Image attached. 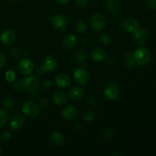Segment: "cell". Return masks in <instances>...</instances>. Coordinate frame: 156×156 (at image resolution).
<instances>
[{"label": "cell", "instance_id": "cell-1", "mask_svg": "<svg viewBox=\"0 0 156 156\" xmlns=\"http://www.w3.org/2000/svg\"><path fill=\"white\" fill-rule=\"evenodd\" d=\"M133 55L136 64L140 66H144L147 65L150 61V52L145 47H139L134 51Z\"/></svg>", "mask_w": 156, "mask_h": 156}, {"label": "cell", "instance_id": "cell-2", "mask_svg": "<svg viewBox=\"0 0 156 156\" xmlns=\"http://www.w3.org/2000/svg\"><path fill=\"white\" fill-rule=\"evenodd\" d=\"M89 24L92 30L98 32L101 31L105 27L106 20L103 15L100 13H96L90 18Z\"/></svg>", "mask_w": 156, "mask_h": 156}, {"label": "cell", "instance_id": "cell-3", "mask_svg": "<svg viewBox=\"0 0 156 156\" xmlns=\"http://www.w3.org/2000/svg\"><path fill=\"white\" fill-rule=\"evenodd\" d=\"M21 110L25 115L30 117H36L40 113L39 107L30 100H27L23 103Z\"/></svg>", "mask_w": 156, "mask_h": 156}, {"label": "cell", "instance_id": "cell-4", "mask_svg": "<svg viewBox=\"0 0 156 156\" xmlns=\"http://www.w3.org/2000/svg\"><path fill=\"white\" fill-rule=\"evenodd\" d=\"M49 19L51 20L52 25L56 30L64 31L68 27V21H67L66 18L60 14L50 17Z\"/></svg>", "mask_w": 156, "mask_h": 156}, {"label": "cell", "instance_id": "cell-5", "mask_svg": "<svg viewBox=\"0 0 156 156\" xmlns=\"http://www.w3.org/2000/svg\"><path fill=\"white\" fill-rule=\"evenodd\" d=\"M18 71L21 74L29 76V75L33 73L34 69V65L33 62L30 59L24 58V59H21L18 62Z\"/></svg>", "mask_w": 156, "mask_h": 156}, {"label": "cell", "instance_id": "cell-6", "mask_svg": "<svg viewBox=\"0 0 156 156\" xmlns=\"http://www.w3.org/2000/svg\"><path fill=\"white\" fill-rule=\"evenodd\" d=\"M58 65V61L56 59V57L51 55L47 56L44 59L42 62V66H41V69L44 73L45 72H50L54 71L56 69Z\"/></svg>", "mask_w": 156, "mask_h": 156}, {"label": "cell", "instance_id": "cell-7", "mask_svg": "<svg viewBox=\"0 0 156 156\" xmlns=\"http://www.w3.org/2000/svg\"><path fill=\"white\" fill-rule=\"evenodd\" d=\"M74 79L80 85H87L89 82L91 77L88 72L85 68H79L74 72Z\"/></svg>", "mask_w": 156, "mask_h": 156}, {"label": "cell", "instance_id": "cell-8", "mask_svg": "<svg viewBox=\"0 0 156 156\" xmlns=\"http://www.w3.org/2000/svg\"><path fill=\"white\" fill-rule=\"evenodd\" d=\"M122 27L129 33H134L140 28V23L133 18H128L122 21Z\"/></svg>", "mask_w": 156, "mask_h": 156}, {"label": "cell", "instance_id": "cell-9", "mask_svg": "<svg viewBox=\"0 0 156 156\" xmlns=\"http://www.w3.org/2000/svg\"><path fill=\"white\" fill-rule=\"evenodd\" d=\"M104 93H105V97L108 98V99L114 100V99L117 98L119 94L118 85H117V84L116 82H110L105 88Z\"/></svg>", "mask_w": 156, "mask_h": 156}, {"label": "cell", "instance_id": "cell-10", "mask_svg": "<svg viewBox=\"0 0 156 156\" xmlns=\"http://www.w3.org/2000/svg\"><path fill=\"white\" fill-rule=\"evenodd\" d=\"M22 85L24 90L28 91H33L37 88L38 86V80L35 76H30L29 75L27 77H25L22 81Z\"/></svg>", "mask_w": 156, "mask_h": 156}, {"label": "cell", "instance_id": "cell-11", "mask_svg": "<svg viewBox=\"0 0 156 156\" xmlns=\"http://www.w3.org/2000/svg\"><path fill=\"white\" fill-rule=\"evenodd\" d=\"M149 37V32L146 28H139L136 32H134L133 40L135 43L138 45H143L146 44L147 38Z\"/></svg>", "mask_w": 156, "mask_h": 156}, {"label": "cell", "instance_id": "cell-12", "mask_svg": "<svg viewBox=\"0 0 156 156\" xmlns=\"http://www.w3.org/2000/svg\"><path fill=\"white\" fill-rule=\"evenodd\" d=\"M78 43V38L73 34H69L66 36L64 37L62 41V45L64 49L66 50H72L76 46Z\"/></svg>", "mask_w": 156, "mask_h": 156}, {"label": "cell", "instance_id": "cell-13", "mask_svg": "<svg viewBox=\"0 0 156 156\" xmlns=\"http://www.w3.org/2000/svg\"><path fill=\"white\" fill-rule=\"evenodd\" d=\"M79 111L74 106H67L61 111V115L65 120H72L78 117Z\"/></svg>", "mask_w": 156, "mask_h": 156}, {"label": "cell", "instance_id": "cell-14", "mask_svg": "<svg viewBox=\"0 0 156 156\" xmlns=\"http://www.w3.org/2000/svg\"><path fill=\"white\" fill-rule=\"evenodd\" d=\"M15 34L12 30H5L0 34V41L3 45L10 46L15 42Z\"/></svg>", "mask_w": 156, "mask_h": 156}, {"label": "cell", "instance_id": "cell-15", "mask_svg": "<svg viewBox=\"0 0 156 156\" xmlns=\"http://www.w3.org/2000/svg\"><path fill=\"white\" fill-rule=\"evenodd\" d=\"M55 82L58 87L61 88H65L71 85V79L68 75L62 73L56 76L55 79Z\"/></svg>", "mask_w": 156, "mask_h": 156}, {"label": "cell", "instance_id": "cell-16", "mask_svg": "<svg viewBox=\"0 0 156 156\" xmlns=\"http://www.w3.org/2000/svg\"><path fill=\"white\" fill-rule=\"evenodd\" d=\"M65 137L59 132H53L49 136V141L53 146H60L65 143Z\"/></svg>", "mask_w": 156, "mask_h": 156}, {"label": "cell", "instance_id": "cell-17", "mask_svg": "<svg viewBox=\"0 0 156 156\" xmlns=\"http://www.w3.org/2000/svg\"><path fill=\"white\" fill-rule=\"evenodd\" d=\"M91 55L93 60L96 62H101L106 58L107 52L102 47H96L91 51Z\"/></svg>", "mask_w": 156, "mask_h": 156}, {"label": "cell", "instance_id": "cell-18", "mask_svg": "<svg viewBox=\"0 0 156 156\" xmlns=\"http://www.w3.org/2000/svg\"><path fill=\"white\" fill-rule=\"evenodd\" d=\"M9 125H10V127L15 130L20 129L24 125V118L22 116L19 114H15L11 118Z\"/></svg>", "mask_w": 156, "mask_h": 156}, {"label": "cell", "instance_id": "cell-19", "mask_svg": "<svg viewBox=\"0 0 156 156\" xmlns=\"http://www.w3.org/2000/svg\"><path fill=\"white\" fill-rule=\"evenodd\" d=\"M53 100L56 105L62 106V105H65L67 103L68 98H67L66 94L65 93L62 92V91H56L53 94Z\"/></svg>", "mask_w": 156, "mask_h": 156}, {"label": "cell", "instance_id": "cell-20", "mask_svg": "<svg viewBox=\"0 0 156 156\" xmlns=\"http://www.w3.org/2000/svg\"><path fill=\"white\" fill-rule=\"evenodd\" d=\"M69 98L74 101H78L82 99L85 95V91L81 87H74L69 91Z\"/></svg>", "mask_w": 156, "mask_h": 156}, {"label": "cell", "instance_id": "cell-21", "mask_svg": "<svg viewBox=\"0 0 156 156\" xmlns=\"http://www.w3.org/2000/svg\"><path fill=\"white\" fill-rule=\"evenodd\" d=\"M124 64L126 68L128 69L133 68L136 66V64L135 59L133 57V55L132 54V53L130 51H126L125 53Z\"/></svg>", "mask_w": 156, "mask_h": 156}, {"label": "cell", "instance_id": "cell-22", "mask_svg": "<svg viewBox=\"0 0 156 156\" xmlns=\"http://www.w3.org/2000/svg\"><path fill=\"white\" fill-rule=\"evenodd\" d=\"M105 6L108 12H115L120 7V0H106Z\"/></svg>", "mask_w": 156, "mask_h": 156}, {"label": "cell", "instance_id": "cell-23", "mask_svg": "<svg viewBox=\"0 0 156 156\" xmlns=\"http://www.w3.org/2000/svg\"><path fill=\"white\" fill-rule=\"evenodd\" d=\"M75 29H76V31L79 32V33L85 32L87 29V24L85 20L81 19L76 21V24H75Z\"/></svg>", "mask_w": 156, "mask_h": 156}, {"label": "cell", "instance_id": "cell-24", "mask_svg": "<svg viewBox=\"0 0 156 156\" xmlns=\"http://www.w3.org/2000/svg\"><path fill=\"white\" fill-rule=\"evenodd\" d=\"M96 117V113L92 110H87L82 114V119L86 122H91Z\"/></svg>", "mask_w": 156, "mask_h": 156}, {"label": "cell", "instance_id": "cell-25", "mask_svg": "<svg viewBox=\"0 0 156 156\" xmlns=\"http://www.w3.org/2000/svg\"><path fill=\"white\" fill-rule=\"evenodd\" d=\"M75 56H76V59L78 62H80V63H82V62H85L87 58L86 51L85 50H83V49H79L76 52Z\"/></svg>", "mask_w": 156, "mask_h": 156}, {"label": "cell", "instance_id": "cell-26", "mask_svg": "<svg viewBox=\"0 0 156 156\" xmlns=\"http://www.w3.org/2000/svg\"><path fill=\"white\" fill-rule=\"evenodd\" d=\"M15 105V100L12 97L10 96H7L4 98L3 100V105H4L5 108H6L7 109H10L14 107V105Z\"/></svg>", "mask_w": 156, "mask_h": 156}, {"label": "cell", "instance_id": "cell-27", "mask_svg": "<svg viewBox=\"0 0 156 156\" xmlns=\"http://www.w3.org/2000/svg\"><path fill=\"white\" fill-rule=\"evenodd\" d=\"M101 135L105 140H111V139L113 138V136H114V131L111 129L107 128V129H105V130L102 132Z\"/></svg>", "mask_w": 156, "mask_h": 156}, {"label": "cell", "instance_id": "cell-28", "mask_svg": "<svg viewBox=\"0 0 156 156\" xmlns=\"http://www.w3.org/2000/svg\"><path fill=\"white\" fill-rule=\"evenodd\" d=\"M8 120V113L5 110L0 109V127L4 126Z\"/></svg>", "mask_w": 156, "mask_h": 156}, {"label": "cell", "instance_id": "cell-29", "mask_svg": "<svg viewBox=\"0 0 156 156\" xmlns=\"http://www.w3.org/2000/svg\"><path fill=\"white\" fill-rule=\"evenodd\" d=\"M100 41L101 43L105 45H108V44H110L112 41V38L108 34H103L101 35L100 37Z\"/></svg>", "mask_w": 156, "mask_h": 156}, {"label": "cell", "instance_id": "cell-30", "mask_svg": "<svg viewBox=\"0 0 156 156\" xmlns=\"http://www.w3.org/2000/svg\"><path fill=\"white\" fill-rule=\"evenodd\" d=\"M5 79L9 82H13L15 79V73L13 70H8L5 73Z\"/></svg>", "mask_w": 156, "mask_h": 156}, {"label": "cell", "instance_id": "cell-31", "mask_svg": "<svg viewBox=\"0 0 156 156\" xmlns=\"http://www.w3.org/2000/svg\"><path fill=\"white\" fill-rule=\"evenodd\" d=\"M12 137V133L9 131H3L1 134H0V140L3 142H6L9 140Z\"/></svg>", "mask_w": 156, "mask_h": 156}, {"label": "cell", "instance_id": "cell-32", "mask_svg": "<svg viewBox=\"0 0 156 156\" xmlns=\"http://www.w3.org/2000/svg\"><path fill=\"white\" fill-rule=\"evenodd\" d=\"M146 5L150 10H156V0H146Z\"/></svg>", "mask_w": 156, "mask_h": 156}, {"label": "cell", "instance_id": "cell-33", "mask_svg": "<svg viewBox=\"0 0 156 156\" xmlns=\"http://www.w3.org/2000/svg\"><path fill=\"white\" fill-rule=\"evenodd\" d=\"M10 53L14 57H19L21 55V51L18 47H14L10 51Z\"/></svg>", "mask_w": 156, "mask_h": 156}, {"label": "cell", "instance_id": "cell-34", "mask_svg": "<svg viewBox=\"0 0 156 156\" xmlns=\"http://www.w3.org/2000/svg\"><path fill=\"white\" fill-rule=\"evenodd\" d=\"M88 0H76L75 1V5L78 8H83L88 3Z\"/></svg>", "mask_w": 156, "mask_h": 156}, {"label": "cell", "instance_id": "cell-35", "mask_svg": "<svg viewBox=\"0 0 156 156\" xmlns=\"http://www.w3.org/2000/svg\"><path fill=\"white\" fill-rule=\"evenodd\" d=\"M13 88L15 90H17V91H20V90H22L24 89L23 88V85H22V82H16L13 85Z\"/></svg>", "mask_w": 156, "mask_h": 156}, {"label": "cell", "instance_id": "cell-36", "mask_svg": "<svg viewBox=\"0 0 156 156\" xmlns=\"http://www.w3.org/2000/svg\"><path fill=\"white\" fill-rule=\"evenodd\" d=\"M6 64V58L4 55L0 53V69H2Z\"/></svg>", "mask_w": 156, "mask_h": 156}, {"label": "cell", "instance_id": "cell-37", "mask_svg": "<svg viewBox=\"0 0 156 156\" xmlns=\"http://www.w3.org/2000/svg\"><path fill=\"white\" fill-rule=\"evenodd\" d=\"M40 105L42 108H47L49 105V100L47 98H42L40 102Z\"/></svg>", "mask_w": 156, "mask_h": 156}, {"label": "cell", "instance_id": "cell-38", "mask_svg": "<svg viewBox=\"0 0 156 156\" xmlns=\"http://www.w3.org/2000/svg\"><path fill=\"white\" fill-rule=\"evenodd\" d=\"M42 85H43V88H48L52 85V82L50 80H45L43 82Z\"/></svg>", "mask_w": 156, "mask_h": 156}, {"label": "cell", "instance_id": "cell-39", "mask_svg": "<svg viewBox=\"0 0 156 156\" xmlns=\"http://www.w3.org/2000/svg\"><path fill=\"white\" fill-rule=\"evenodd\" d=\"M88 102L92 105H96V100L94 98H88Z\"/></svg>", "mask_w": 156, "mask_h": 156}, {"label": "cell", "instance_id": "cell-40", "mask_svg": "<svg viewBox=\"0 0 156 156\" xmlns=\"http://www.w3.org/2000/svg\"><path fill=\"white\" fill-rule=\"evenodd\" d=\"M56 2L59 3V4L63 5V4H65V3L68 2L69 0H56Z\"/></svg>", "mask_w": 156, "mask_h": 156}, {"label": "cell", "instance_id": "cell-41", "mask_svg": "<svg viewBox=\"0 0 156 156\" xmlns=\"http://www.w3.org/2000/svg\"><path fill=\"white\" fill-rule=\"evenodd\" d=\"M2 149L0 148V155H2Z\"/></svg>", "mask_w": 156, "mask_h": 156}]
</instances>
